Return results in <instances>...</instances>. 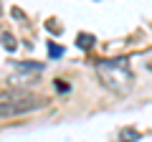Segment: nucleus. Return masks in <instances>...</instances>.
<instances>
[{"label": "nucleus", "mask_w": 152, "mask_h": 142, "mask_svg": "<svg viewBox=\"0 0 152 142\" xmlns=\"http://www.w3.org/2000/svg\"><path fill=\"white\" fill-rule=\"evenodd\" d=\"M15 46H18V43H15V38H13L10 33H3V48L13 53V51H15Z\"/></svg>", "instance_id": "nucleus-5"}, {"label": "nucleus", "mask_w": 152, "mask_h": 142, "mask_svg": "<svg viewBox=\"0 0 152 142\" xmlns=\"http://www.w3.org/2000/svg\"><path fill=\"white\" fill-rule=\"evenodd\" d=\"M46 28L53 31V33H61V23H58V20H46Z\"/></svg>", "instance_id": "nucleus-8"}, {"label": "nucleus", "mask_w": 152, "mask_h": 142, "mask_svg": "<svg viewBox=\"0 0 152 142\" xmlns=\"http://www.w3.org/2000/svg\"><path fill=\"white\" fill-rule=\"evenodd\" d=\"M147 69H152V59H150V61H147Z\"/></svg>", "instance_id": "nucleus-10"}, {"label": "nucleus", "mask_w": 152, "mask_h": 142, "mask_svg": "<svg viewBox=\"0 0 152 142\" xmlns=\"http://www.w3.org/2000/svg\"><path fill=\"white\" fill-rule=\"evenodd\" d=\"M56 89H58V91H66V89H69V84H64V81H56Z\"/></svg>", "instance_id": "nucleus-9"}, {"label": "nucleus", "mask_w": 152, "mask_h": 142, "mask_svg": "<svg viewBox=\"0 0 152 142\" xmlns=\"http://www.w3.org/2000/svg\"><path fill=\"white\" fill-rule=\"evenodd\" d=\"M96 76L102 79V84L107 89H112L114 94H129L134 74L129 69V61L122 59H109V61H99L96 64Z\"/></svg>", "instance_id": "nucleus-1"}, {"label": "nucleus", "mask_w": 152, "mask_h": 142, "mask_svg": "<svg viewBox=\"0 0 152 142\" xmlns=\"http://www.w3.org/2000/svg\"><path fill=\"white\" fill-rule=\"evenodd\" d=\"M122 137H124V140H129V137L132 140H140V132L137 130H122Z\"/></svg>", "instance_id": "nucleus-7"}, {"label": "nucleus", "mask_w": 152, "mask_h": 142, "mask_svg": "<svg viewBox=\"0 0 152 142\" xmlns=\"http://www.w3.org/2000/svg\"><path fill=\"white\" fill-rule=\"evenodd\" d=\"M20 71H43V64H36V61H20L15 64Z\"/></svg>", "instance_id": "nucleus-4"}, {"label": "nucleus", "mask_w": 152, "mask_h": 142, "mask_svg": "<svg viewBox=\"0 0 152 142\" xmlns=\"http://www.w3.org/2000/svg\"><path fill=\"white\" fill-rule=\"evenodd\" d=\"M76 46H79V48H84V51H89V48L94 46V36H91V33H79Z\"/></svg>", "instance_id": "nucleus-3"}, {"label": "nucleus", "mask_w": 152, "mask_h": 142, "mask_svg": "<svg viewBox=\"0 0 152 142\" xmlns=\"http://www.w3.org/2000/svg\"><path fill=\"white\" fill-rule=\"evenodd\" d=\"M38 107H46V99H41V97H31V94H20V99L10 102V97H8V94H3V117L15 114V112L38 109Z\"/></svg>", "instance_id": "nucleus-2"}, {"label": "nucleus", "mask_w": 152, "mask_h": 142, "mask_svg": "<svg viewBox=\"0 0 152 142\" xmlns=\"http://www.w3.org/2000/svg\"><path fill=\"white\" fill-rule=\"evenodd\" d=\"M48 56H53V59L64 56V46H58V43H51V41H48Z\"/></svg>", "instance_id": "nucleus-6"}]
</instances>
